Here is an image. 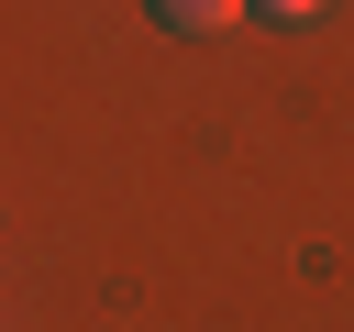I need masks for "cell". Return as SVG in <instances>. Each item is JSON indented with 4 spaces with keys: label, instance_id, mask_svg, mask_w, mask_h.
<instances>
[{
    "label": "cell",
    "instance_id": "cell-1",
    "mask_svg": "<svg viewBox=\"0 0 354 332\" xmlns=\"http://www.w3.org/2000/svg\"><path fill=\"white\" fill-rule=\"evenodd\" d=\"M254 0H155V22L166 33H221V22H243Z\"/></svg>",
    "mask_w": 354,
    "mask_h": 332
},
{
    "label": "cell",
    "instance_id": "cell-2",
    "mask_svg": "<svg viewBox=\"0 0 354 332\" xmlns=\"http://www.w3.org/2000/svg\"><path fill=\"white\" fill-rule=\"evenodd\" d=\"M254 11H277V22H310V11H321V0H254Z\"/></svg>",
    "mask_w": 354,
    "mask_h": 332
}]
</instances>
